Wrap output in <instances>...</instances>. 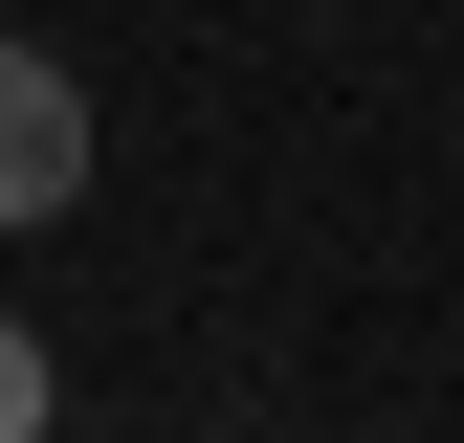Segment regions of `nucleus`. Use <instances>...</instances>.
Wrapping results in <instances>:
<instances>
[{"label": "nucleus", "instance_id": "f257e3e1", "mask_svg": "<svg viewBox=\"0 0 464 443\" xmlns=\"http://www.w3.org/2000/svg\"><path fill=\"white\" fill-rule=\"evenodd\" d=\"M67 200H89V89H67V44L0 23V244H23V222H67Z\"/></svg>", "mask_w": 464, "mask_h": 443}, {"label": "nucleus", "instance_id": "f03ea898", "mask_svg": "<svg viewBox=\"0 0 464 443\" xmlns=\"http://www.w3.org/2000/svg\"><path fill=\"white\" fill-rule=\"evenodd\" d=\"M44 421H67V377H44V332L0 310V443H44Z\"/></svg>", "mask_w": 464, "mask_h": 443}]
</instances>
